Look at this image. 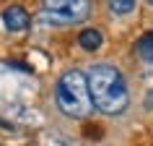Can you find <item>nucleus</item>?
<instances>
[{
  "instance_id": "obj_8",
  "label": "nucleus",
  "mask_w": 153,
  "mask_h": 146,
  "mask_svg": "<svg viewBox=\"0 0 153 146\" xmlns=\"http://www.w3.org/2000/svg\"><path fill=\"white\" fill-rule=\"evenodd\" d=\"M145 107H148V110H153V89L145 94Z\"/></svg>"
},
{
  "instance_id": "obj_5",
  "label": "nucleus",
  "mask_w": 153,
  "mask_h": 146,
  "mask_svg": "<svg viewBox=\"0 0 153 146\" xmlns=\"http://www.w3.org/2000/svg\"><path fill=\"white\" fill-rule=\"evenodd\" d=\"M78 44H81L86 52H94V50H99L104 44V37H101L99 29H86V32H81V37H78Z\"/></svg>"
},
{
  "instance_id": "obj_1",
  "label": "nucleus",
  "mask_w": 153,
  "mask_h": 146,
  "mask_svg": "<svg viewBox=\"0 0 153 146\" xmlns=\"http://www.w3.org/2000/svg\"><path fill=\"white\" fill-rule=\"evenodd\" d=\"M91 102L104 115H122L130 105V89L125 73L112 63H94L86 71Z\"/></svg>"
},
{
  "instance_id": "obj_6",
  "label": "nucleus",
  "mask_w": 153,
  "mask_h": 146,
  "mask_svg": "<svg viewBox=\"0 0 153 146\" xmlns=\"http://www.w3.org/2000/svg\"><path fill=\"white\" fill-rule=\"evenodd\" d=\"M135 52L140 55V60H148V63H153V32L143 34L140 37V42H137Z\"/></svg>"
},
{
  "instance_id": "obj_2",
  "label": "nucleus",
  "mask_w": 153,
  "mask_h": 146,
  "mask_svg": "<svg viewBox=\"0 0 153 146\" xmlns=\"http://www.w3.org/2000/svg\"><path fill=\"white\" fill-rule=\"evenodd\" d=\"M55 102H57V107H60V112L68 115V117H75V120L88 117L91 110H94V102H91V91H88V78H86V73L78 71V68L65 71L62 76L57 78Z\"/></svg>"
},
{
  "instance_id": "obj_4",
  "label": "nucleus",
  "mask_w": 153,
  "mask_h": 146,
  "mask_svg": "<svg viewBox=\"0 0 153 146\" xmlns=\"http://www.w3.org/2000/svg\"><path fill=\"white\" fill-rule=\"evenodd\" d=\"M3 24H5L8 32H26L29 24H31V18H29V13L21 5H13V8H8L3 13Z\"/></svg>"
},
{
  "instance_id": "obj_7",
  "label": "nucleus",
  "mask_w": 153,
  "mask_h": 146,
  "mask_svg": "<svg viewBox=\"0 0 153 146\" xmlns=\"http://www.w3.org/2000/svg\"><path fill=\"white\" fill-rule=\"evenodd\" d=\"M135 3L137 0H109V8H112L114 16H127L135 11Z\"/></svg>"
},
{
  "instance_id": "obj_3",
  "label": "nucleus",
  "mask_w": 153,
  "mask_h": 146,
  "mask_svg": "<svg viewBox=\"0 0 153 146\" xmlns=\"http://www.w3.org/2000/svg\"><path fill=\"white\" fill-rule=\"evenodd\" d=\"M91 13V0H44V16L55 24H78Z\"/></svg>"
},
{
  "instance_id": "obj_9",
  "label": "nucleus",
  "mask_w": 153,
  "mask_h": 146,
  "mask_svg": "<svg viewBox=\"0 0 153 146\" xmlns=\"http://www.w3.org/2000/svg\"><path fill=\"white\" fill-rule=\"evenodd\" d=\"M148 3H151V5H153V0H148Z\"/></svg>"
}]
</instances>
